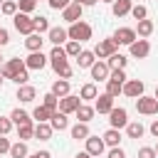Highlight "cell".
<instances>
[{
  "label": "cell",
  "mask_w": 158,
  "mask_h": 158,
  "mask_svg": "<svg viewBox=\"0 0 158 158\" xmlns=\"http://www.w3.org/2000/svg\"><path fill=\"white\" fill-rule=\"evenodd\" d=\"M7 42H10V32H7L5 27H0V47H5Z\"/></svg>",
  "instance_id": "f907efd6"
},
{
  "label": "cell",
  "mask_w": 158,
  "mask_h": 158,
  "mask_svg": "<svg viewBox=\"0 0 158 158\" xmlns=\"http://www.w3.org/2000/svg\"><path fill=\"white\" fill-rule=\"evenodd\" d=\"M131 15H133V20H146L148 17V7L146 5H133L131 7Z\"/></svg>",
  "instance_id": "60d3db41"
},
{
  "label": "cell",
  "mask_w": 158,
  "mask_h": 158,
  "mask_svg": "<svg viewBox=\"0 0 158 158\" xmlns=\"http://www.w3.org/2000/svg\"><path fill=\"white\" fill-rule=\"evenodd\" d=\"M10 146H12V143L7 141V136H0V156H2V153H7V151H10Z\"/></svg>",
  "instance_id": "681fc988"
},
{
  "label": "cell",
  "mask_w": 158,
  "mask_h": 158,
  "mask_svg": "<svg viewBox=\"0 0 158 158\" xmlns=\"http://www.w3.org/2000/svg\"><path fill=\"white\" fill-rule=\"evenodd\" d=\"M101 2H109V5H111V2H114V0H101Z\"/></svg>",
  "instance_id": "6f0895ef"
},
{
  "label": "cell",
  "mask_w": 158,
  "mask_h": 158,
  "mask_svg": "<svg viewBox=\"0 0 158 158\" xmlns=\"http://www.w3.org/2000/svg\"><path fill=\"white\" fill-rule=\"evenodd\" d=\"M10 121H12V126H27V123H32V116L22 109H15L10 114Z\"/></svg>",
  "instance_id": "4316f807"
},
{
  "label": "cell",
  "mask_w": 158,
  "mask_h": 158,
  "mask_svg": "<svg viewBox=\"0 0 158 158\" xmlns=\"http://www.w3.org/2000/svg\"><path fill=\"white\" fill-rule=\"evenodd\" d=\"M49 64H52V69H54V74L59 77V79H72V67H69V57H67V52H64V47H52V52H49Z\"/></svg>",
  "instance_id": "6da1fadb"
},
{
  "label": "cell",
  "mask_w": 158,
  "mask_h": 158,
  "mask_svg": "<svg viewBox=\"0 0 158 158\" xmlns=\"http://www.w3.org/2000/svg\"><path fill=\"white\" fill-rule=\"evenodd\" d=\"M69 2H79V5H81V0H69Z\"/></svg>",
  "instance_id": "9f6ffc18"
},
{
  "label": "cell",
  "mask_w": 158,
  "mask_h": 158,
  "mask_svg": "<svg viewBox=\"0 0 158 158\" xmlns=\"http://www.w3.org/2000/svg\"><path fill=\"white\" fill-rule=\"evenodd\" d=\"M106 158H126V153H123V148L121 146H116V148H111L109 151V156Z\"/></svg>",
  "instance_id": "c3c4849f"
},
{
  "label": "cell",
  "mask_w": 158,
  "mask_h": 158,
  "mask_svg": "<svg viewBox=\"0 0 158 158\" xmlns=\"http://www.w3.org/2000/svg\"><path fill=\"white\" fill-rule=\"evenodd\" d=\"M99 0H81V7H91V5H96Z\"/></svg>",
  "instance_id": "db71d44e"
},
{
  "label": "cell",
  "mask_w": 158,
  "mask_h": 158,
  "mask_svg": "<svg viewBox=\"0 0 158 158\" xmlns=\"http://www.w3.org/2000/svg\"><path fill=\"white\" fill-rule=\"evenodd\" d=\"M42 106H44V109H49V111H57V106H59V99H57L52 91H47V94L42 96Z\"/></svg>",
  "instance_id": "8d00e7d4"
},
{
  "label": "cell",
  "mask_w": 158,
  "mask_h": 158,
  "mask_svg": "<svg viewBox=\"0 0 158 158\" xmlns=\"http://www.w3.org/2000/svg\"><path fill=\"white\" fill-rule=\"evenodd\" d=\"M136 111L138 114H143V116H153V114H158V99L156 96H138L136 99Z\"/></svg>",
  "instance_id": "5b68a950"
},
{
  "label": "cell",
  "mask_w": 158,
  "mask_h": 158,
  "mask_svg": "<svg viewBox=\"0 0 158 158\" xmlns=\"http://www.w3.org/2000/svg\"><path fill=\"white\" fill-rule=\"evenodd\" d=\"M101 141H104V146H109V148H116V146L121 143V131H118V128H109V131L101 136Z\"/></svg>",
  "instance_id": "83f0119b"
},
{
  "label": "cell",
  "mask_w": 158,
  "mask_h": 158,
  "mask_svg": "<svg viewBox=\"0 0 158 158\" xmlns=\"http://www.w3.org/2000/svg\"><path fill=\"white\" fill-rule=\"evenodd\" d=\"M109 123H111V128H126V123H128V111L123 109V106H114L111 111H109Z\"/></svg>",
  "instance_id": "ba28073f"
},
{
  "label": "cell",
  "mask_w": 158,
  "mask_h": 158,
  "mask_svg": "<svg viewBox=\"0 0 158 158\" xmlns=\"http://www.w3.org/2000/svg\"><path fill=\"white\" fill-rule=\"evenodd\" d=\"M69 133H72V138H77V141H86L89 136H91V131H89V123H74L72 128H69Z\"/></svg>",
  "instance_id": "7402d4cb"
},
{
  "label": "cell",
  "mask_w": 158,
  "mask_h": 158,
  "mask_svg": "<svg viewBox=\"0 0 158 158\" xmlns=\"http://www.w3.org/2000/svg\"><path fill=\"white\" fill-rule=\"evenodd\" d=\"M47 40L54 44V47H62V44H67V30L64 27H49V32H47Z\"/></svg>",
  "instance_id": "2e32d148"
},
{
  "label": "cell",
  "mask_w": 158,
  "mask_h": 158,
  "mask_svg": "<svg viewBox=\"0 0 158 158\" xmlns=\"http://www.w3.org/2000/svg\"><path fill=\"white\" fill-rule=\"evenodd\" d=\"M94 62H96V57H94V52H91V49H81V52H79V57H77L79 69H89Z\"/></svg>",
  "instance_id": "f1b7e54d"
},
{
  "label": "cell",
  "mask_w": 158,
  "mask_h": 158,
  "mask_svg": "<svg viewBox=\"0 0 158 158\" xmlns=\"http://www.w3.org/2000/svg\"><path fill=\"white\" fill-rule=\"evenodd\" d=\"M49 116H52V111H49V109H44L42 104H40V106H35V111H32V118H35L37 123H47V121H49Z\"/></svg>",
  "instance_id": "e575fe53"
},
{
  "label": "cell",
  "mask_w": 158,
  "mask_h": 158,
  "mask_svg": "<svg viewBox=\"0 0 158 158\" xmlns=\"http://www.w3.org/2000/svg\"><path fill=\"white\" fill-rule=\"evenodd\" d=\"M116 49H118V44H116V42L109 37V40H99V44H96L91 52H94V57H99L101 62H106V59H109V57H111Z\"/></svg>",
  "instance_id": "8992f818"
},
{
  "label": "cell",
  "mask_w": 158,
  "mask_h": 158,
  "mask_svg": "<svg viewBox=\"0 0 158 158\" xmlns=\"http://www.w3.org/2000/svg\"><path fill=\"white\" fill-rule=\"evenodd\" d=\"M35 156H37V158H52V153H49V151H37Z\"/></svg>",
  "instance_id": "f5cc1de1"
},
{
  "label": "cell",
  "mask_w": 158,
  "mask_h": 158,
  "mask_svg": "<svg viewBox=\"0 0 158 158\" xmlns=\"http://www.w3.org/2000/svg\"><path fill=\"white\" fill-rule=\"evenodd\" d=\"M96 96H99V89H96L94 81H89V84H84V86L79 89V99H81V101H94Z\"/></svg>",
  "instance_id": "d4e9b609"
},
{
  "label": "cell",
  "mask_w": 158,
  "mask_h": 158,
  "mask_svg": "<svg viewBox=\"0 0 158 158\" xmlns=\"http://www.w3.org/2000/svg\"><path fill=\"white\" fill-rule=\"evenodd\" d=\"M52 126L49 123H35V138H40V141H49L52 138Z\"/></svg>",
  "instance_id": "d6a6232c"
},
{
  "label": "cell",
  "mask_w": 158,
  "mask_h": 158,
  "mask_svg": "<svg viewBox=\"0 0 158 158\" xmlns=\"http://www.w3.org/2000/svg\"><path fill=\"white\" fill-rule=\"evenodd\" d=\"M27 67H25V59H17V57H12V59H7L5 64H0V74H2V79H15V74H20V72H25Z\"/></svg>",
  "instance_id": "3957f363"
},
{
  "label": "cell",
  "mask_w": 158,
  "mask_h": 158,
  "mask_svg": "<svg viewBox=\"0 0 158 158\" xmlns=\"http://www.w3.org/2000/svg\"><path fill=\"white\" fill-rule=\"evenodd\" d=\"M151 133H153V136H156V138H158V118H156V121H153V123H151Z\"/></svg>",
  "instance_id": "816d5d0a"
},
{
  "label": "cell",
  "mask_w": 158,
  "mask_h": 158,
  "mask_svg": "<svg viewBox=\"0 0 158 158\" xmlns=\"http://www.w3.org/2000/svg\"><path fill=\"white\" fill-rule=\"evenodd\" d=\"M27 158H37V156H35V153H30V156H27Z\"/></svg>",
  "instance_id": "680465c9"
},
{
  "label": "cell",
  "mask_w": 158,
  "mask_h": 158,
  "mask_svg": "<svg viewBox=\"0 0 158 158\" xmlns=\"http://www.w3.org/2000/svg\"><path fill=\"white\" fill-rule=\"evenodd\" d=\"M81 12H84V7H81L79 2H69V5L62 10V20H67L69 25H72V22H79V20H81Z\"/></svg>",
  "instance_id": "4fadbf2b"
},
{
  "label": "cell",
  "mask_w": 158,
  "mask_h": 158,
  "mask_svg": "<svg viewBox=\"0 0 158 158\" xmlns=\"http://www.w3.org/2000/svg\"><path fill=\"white\" fill-rule=\"evenodd\" d=\"M47 62H49V57H47V54H42V52H30V54H27V59H25V67H27V72H30V69L40 72V69H44V67H47Z\"/></svg>",
  "instance_id": "30bf717a"
},
{
  "label": "cell",
  "mask_w": 158,
  "mask_h": 158,
  "mask_svg": "<svg viewBox=\"0 0 158 158\" xmlns=\"http://www.w3.org/2000/svg\"><path fill=\"white\" fill-rule=\"evenodd\" d=\"M121 86H123V84H116V81H106V94H109L111 99H118V96H121Z\"/></svg>",
  "instance_id": "7bdbcfd3"
},
{
  "label": "cell",
  "mask_w": 158,
  "mask_h": 158,
  "mask_svg": "<svg viewBox=\"0 0 158 158\" xmlns=\"http://www.w3.org/2000/svg\"><path fill=\"white\" fill-rule=\"evenodd\" d=\"M42 44H44V37L37 35V32H32V35L25 37V47H27L30 52H42Z\"/></svg>",
  "instance_id": "44dd1931"
},
{
  "label": "cell",
  "mask_w": 158,
  "mask_h": 158,
  "mask_svg": "<svg viewBox=\"0 0 158 158\" xmlns=\"http://www.w3.org/2000/svg\"><path fill=\"white\" fill-rule=\"evenodd\" d=\"M106 81H116V84H123V81H126V72H123V69H111Z\"/></svg>",
  "instance_id": "b9f144b4"
},
{
  "label": "cell",
  "mask_w": 158,
  "mask_h": 158,
  "mask_svg": "<svg viewBox=\"0 0 158 158\" xmlns=\"http://www.w3.org/2000/svg\"><path fill=\"white\" fill-rule=\"evenodd\" d=\"M153 151H156V158H158V146H156V148H153Z\"/></svg>",
  "instance_id": "6125c7cd"
},
{
  "label": "cell",
  "mask_w": 158,
  "mask_h": 158,
  "mask_svg": "<svg viewBox=\"0 0 158 158\" xmlns=\"http://www.w3.org/2000/svg\"><path fill=\"white\" fill-rule=\"evenodd\" d=\"M7 153H10V158H27V156H30V151H27V143H25V141L12 143Z\"/></svg>",
  "instance_id": "1f68e13d"
},
{
  "label": "cell",
  "mask_w": 158,
  "mask_h": 158,
  "mask_svg": "<svg viewBox=\"0 0 158 158\" xmlns=\"http://www.w3.org/2000/svg\"><path fill=\"white\" fill-rule=\"evenodd\" d=\"M79 104H84L79 96H74V94H67V96H62L59 99V106H57V111H62V114H74L77 109H79Z\"/></svg>",
  "instance_id": "8fae6325"
},
{
  "label": "cell",
  "mask_w": 158,
  "mask_h": 158,
  "mask_svg": "<svg viewBox=\"0 0 158 158\" xmlns=\"http://www.w3.org/2000/svg\"><path fill=\"white\" fill-rule=\"evenodd\" d=\"M91 35H94V30H91V25L89 22H84V20H79V22H72L69 25V30H67V37L69 40H74V42H86V40H91Z\"/></svg>",
  "instance_id": "7a4b0ae2"
},
{
  "label": "cell",
  "mask_w": 158,
  "mask_h": 158,
  "mask_svg": "<svg viewBox=\"0 0 158 158\" xmlns=\"http://www.w3.org/2000/svg\"><path fill=\"white\" fill-rule=\"evenodd\" d=\"M111 109H114V99H111L106 91L94 99V111H96V114H109Z\"/></svg>",
  "instance_id": "9a60e30c"
},
{
  "label": "cell",
  "mask_w": 158,
  "mask_h": 158,
  "mask_svg": "<svg viewBox=\"0 0 158 158\" xmlns=\"http://www.w3.org/2000/svg\"><path fill=\"white\" fill-rule=\"evenodd\" d=\"M2 81H5V79H2V74H0V86H2Z\"/></svg>",
  "instance_id": "91938a15"
},
{
  "label": "cell",
  "mask_w": 158,
  "mask_h": 158,
  "mask_svg": "<svg viewBox=\"0 0 158 158\" xmlns=\"http://www.w3.org/2000/svg\"><path fill=\"white\" fill-rule=\"evenodd\" d=\"M0 12L7 15V17H12V15L17 12V0H5V2L0 5Z\"/></svg>",
  "instance_id": "ab89813d"
},
{
  "label": "cell",
  "mask_w": 158,
  "mask_h": 158,
  "mask_svg": "<svg viewBox=\"0 0 158 158\" xmlns=\"http://www.w3.org/2000/svg\"><path fill=\"white\" fill-rule=\"evenodd\" d=\"M77 114V118H79V123H89L91 118H94V106H89V104H79V109L74 111Z\"/></svg>",
  "instance_id": "484cf974"
},
{
  "label": "cell",
  "mask_w": 158,
  "mask_h": 158,
  "mask_svg": "<svg viewBox=\"0 0 158 158\" xmlns=\"http://www.w3.org/2000/svg\"><path fill=\"white\" fill-rule=\"evenodd\" d=\"M12 131V121H10V116H0V136H7Z\"/></svg>",
  "instance_id": "ee69618b"
},
{
  "label": "cell",
  "mask_w": 158,
  "mask_h": 158,
  "mask_svg": "<svg viewBox=\"0 0 158 158\" xmlns=\"http://www.w3.org/2000/svg\"><path fill=\"white\" fill-rule=\"evenodd\" d=\"M143 91H146V84L141 79H126L121 86V94L128 99H138V96H143Z\"/></svg>",
  "instance_id": "52a82bcc"
},
{
  "label": "cell",
  "mask_w": 158,
  "mask_h": 158,
  "mask_svg": "<svg viewBox=\"0 0 158 158\" xmlns=\"http://www.w3.org/2000/svg\"><path fill=\"white\" fill-rule=\"evenodd\" d=\"M64 52H67V57H79V52H81V44L79 42H74V40H67V44H64Z\"/></svg>",
  "instance_id": "74e56055"
},
{
  "label": "cell",
  "mask_w": 158,
  "mask_h": 158,
  "mask_svg": "<svg viewBox=\"0 0 158 158\" xmlns=\"http://www.w3.org/2000/svg\"><path fill=\"white\" fill-rule=\"evenodd\" d=\"M138 158H156V151L151 146H141L138 148Z\"/></svg>",
  "instance_id": "f6af8a7d"
},
{
  "label": "cell",
  "mask_w": 158,
  "mask_h": 158,
  "mask_svg": "<svg viewBox=\"0 0 158 158\" xmlns=\"http://www.w3.org/2000/svg\"><path fill=\"white\" fill-rule=\"evenodd\" d=\"M17 99H20L22 104H32V101L37 99V89L30 86V84H22V86H17Z\"/></svg>",
  "instance_id": "ac0fdd59"
},
{
  "label": "cell",
  "mask_w": 158,
  "mask_h": 158,
  "mask_svg": "<svg viewBox=\"0 0 158 158\" xmlns=\"http://www.w3.org/2000/svg\"><path fill=\"white\" fill-rule=\"evenodd\" d=\"M0 64H2V52H0Z\"/></svg>",
  "instance_id": "be15d7a7"
},
{
  "label": "cell",
  "mask_w": 158,
  "mask_h": 158,
  "mask_svg": "<svg viewBox=\"0 0 158 158\" xmlns=\"http://www.w3.org/2000/svg\"><path fill=\"white\" fill-rule=\"evenodd\" d=\"M153 96H156V99H158V86H156V94H153Z\"/></svg>",
  "instance_id": "94428289"
},
{
  "label": "cell",
  "mask_w": 158,
  "mask_h": 158,
  "mask_svg": "<svg viewBox=\"0 0 158 158\" xmlns=\"http://www.w3.org/2000/svg\"><path fill=\"white\" fill-rule=\"evenodd\" d=\"M17 138L20 141H30V138H35V123H27V126H17Z\"/></svg>",
  "instance_id": "d590c367"
},
{
  "label": "cell",
  "mask_w": 158,
  "mask_h": 158,
  "mask_svg": "<svg viewBox=\"0 0 158 158\" xmlns=\"http://www.w3.org/2000/svg\"><path fill=\"white\" fill-rule=\"evenodd\" d=\"M104 148H106V146H104V141H101L99 136H89V138H86V153H89L91 158H94V156H101Z\"/></svg>",
  "instance_id": "d6986e66"
},
{
  "label": "cell",
  "mask_w": 158,
  "mask_h": 158,
  "mask_svg": "<svg viewBox=\"0 0 158 158\" xmlns=\"http://www.w3.org/2000/svg\"><path fill=\"white\" fill-rule=\"evenodd\" d=\"M12 25H15V30H17L20 35H25V37L35 32V22H32V17L25 15V12H15V15H12Z\"/></svg>",
  "instance_id": "277c9868"
},
{
  "label": "cell",
  "mask_w": 158,
  "mask_h": 158,
  "mask_svg": "<svg viewBox=\"0 0 158 158\" xmlns=\"http://www.w3.org/2000/svg\"><path fill=\"white\" fill-rule=\"evenodd\" d=\"M47 123L52 126V131H64V128H69V118H67V114H62V111H52V116H49Z\"/></svg>",
  "instance_id": "e0dca14e"
},
{
  "label": "cell",
  "mask_w": 158,
  "mask_h": 158,
  "mask_svg": "<svg viewBox=\"0 0 158 158\" xmlns=\"http://www.w3.org/2000/svg\"><path fill=\"white\" fill-rule=\"evenodd\" d=\"M126 62H128V59H126L121 52H114V54L106 59V67H109V69H126Z\"/></svg>",
  "instance_id": "4dcf8cb0"
},
{
  "label": "cell",
  "mask_w": 158,
  "mask_h": 158,
  "mask_svg": "<svg viewBox=\"0 0 158 158\" xmlns=\"http://www.w3.org/2000/svg\"><path fill=\"white\" fill-rule=\"evenodd\" d=\"M32 22H35V32H37V35H47V32H49V20H47L44 15L32 17Z\"/></svg>",
  "instance_id": "836d02e7"
},
{
  "label": "cell",
  "mask_w": 158,
  "mask_h": 158,
  "mask_svg": "<svg viewBox=\"0 0 158 158\" xmlns=\"http://www.w3.org/2000/svg\"><path fill=\"white\" fill-rule=\"evenodd\" d=\"M35 7H37V0H17V12L30 15V12H35Z\"/></svg>",
  "instance_id": "f35d334b"
},
{
  "label": "cell",
  "mask_w": 158,
  "mask_h": 158,
  "mask_svg": "<svg viewBox=\"0 0 158 158\" xmlns=\"http://www.w3.org/2000/svg\"><path fill=\"white\" fill-rule=\"evenodd\" d=\"M27 79H30V74H27V69H25V72H20V74H15V79H12V81H15L17 86H22V84H27Z\"/></svg>",
  "instance_id": "7dc6e473"
},
{
  "label": "cell",
  "mask_w": 158,
  "mask_h": 158,
  "mask_svg": "<svg viewBox=\"0 0 158 158\" xmlns=\"http://www.w3.org/2000/svg\"><path fill=\"white\" fill-rule=\"evenodd\" d=\"M89 72H91V79L94 81H106L109 79V67H106V62H101V59H96L91 67H89Z\"/></svg>",
  "instance_id": "5bb4252c"
},
{
  "label": "cell",
  "mask_w": 158,
  "mask_h": 158,
  "mask_svg": "<svg viewBox=\"0 0 158 158\" xmlns=\"http://www.w3.org/2000/svg\"><path fill=\"white\" fill-rule=\"evenodd\" d=\"M111 40H114L116 44H126V47H128V44H133V42L138 40V35H136V30H133V27H118V30L114 32V37H111Z\"/></svg>",
  "instance_id": "9c48e42d"
},
{
  "label": "cell",
  "mask_w": 158,
  "mask_h": 158,
  "mask_svg": "<svg viewBox=\"0 0 158 158\" xmlns=\"http://www.w3.org/2000/svg\"><path fill=\"white\" fill-rule=\"evenodd\" d=\"M128 52H131V57H136V59H146V57L151 54V42H148V40H136L133 44H128Z\"/></svg>",
  "instance_id": "7c38bea8"
},
{
  "label": "cell",
  "mask_w": 158,
  "mask_h": 158,
  "mask_svg": "<svg viewBox=\"0 0 158 158\" xmlns=\"http://www.w3.org/2000/svg\"><path fill=\"white\" fill-rule=\"evenodd\" d=\"M47 5H49L52 10H64V7L69 5V0H47Z\"/></svg>",
  "instance_id": "bcb514c9"
},
{
  "label": "cell",
  "mask_w": 158,
  "mask_h": 158,
  "mask_svg": "<svg viewBox=\"0 0 158 158\" xmlns=\"http://www.w3.org/2000/svg\"><path fill=\"white\" fill-rule=\"evenodd\" d=\"M69 89H72V84H69V79H57L54 84H52V94L57 96V99H62V96H67L69 94Z\"/></svg>",
  "instance_id": "cb8c5ba5"
},
{
  "label": "cell",
  "mask_w": 158,
  "mask_h": 158,
  "mask_svg": "<svg viewBox=\"0 0 158 158\" xmlns=\"http://www.w3.org/2000/svg\"><path fill=\"white\" fill-rule=\"evenodd\" d=\"M74 158H91V156H89V153H86V151H81V153H77V156H74Z\"/></svg>",
  "instance_id": "11a10c76"
},
{
  "label": "cell",
  "mask_w": 158,
  "mask_h": 158,
  "mask_svg": "<svg viewBox=\"0 0 158 158\" xmlns=\"http://www.w3.org/2000/svg\"><path fill=\"white\" fill-rule=\"evenodd\" d=\"M131 7H133L131 0H114V2H111V12H114V17H123V15H128Z\"/></svg>",
  "instance_id": "ffe728a7"
},
{
  "label": "cell",
  "mask_w": 158,
  "mask_h": 158,
  "mask_svg": "<svg viewBox=\"0 0 158 158\" xmlns=\"http://www.w3.org/2000/svg\"><path fill=\"white\" fill-rule=\"evenodd\" d=\"M153 30H156V25H153V20H148V17H146V20H138V25H136V35L143 37V40L151 37Z\"/></svg>",
  "instance_id": "603a6c76"
},
{
  "label": "cell",
  "mask_w": 158,
  "mask_h": 158,
  "mask_svg": "<svg viewBox=\"0 0 158 158\" xmlns=\"http://www.w3.org/2000/svg\"><path fill=\"white\" fill-rule=\"evenodd\" d=\"M143 133H146V126L141 121H128L126 123V136L128 138H141Z\"/></svg>",
  "instance_id": "f546056e"
}]
</instances>
